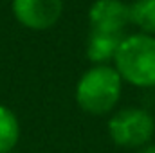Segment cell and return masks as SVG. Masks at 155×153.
Masks as SVG:
<instances>
[{
    "mask_svg": "<svg viewBox=\"0 0 155 153\" xmlns=\"http://www.w3.org/2000/svg\"><path fill=\"white\" fill-rule=\"evenodd\" d=\"M20 141V121L16 114L0 105V153H9L16 148Z\"/></svg>",
    "mask_w": 155,
    "mask_h": 153,
    "instance_id": "7",
    "label": "cell"
},
{
    "mask_svg": "<svg viewBox=\"0 0 155 153\" xmlns=\"http://www.w3.org/2000/svg\"><path fill=\"white\" fill-rule=\"evenodd\" d=\"M123 79L114 65H92L76 83L78 106L90 115H107L114 112L121 99Z\"/></svg>",
    "mask_w": 155,
    "mask_h": 153,
    "instance_id": "1",
    "label": "cell"
},
{
    "mask_svg": "<svg viewBox=\"0 0 155 153\" xmlns=\"http://www.w3.org/2000/svg\"><path fill=\"white\" fill-rule=\"evenodd\" d=\"M114 67L123 83L137 88H155V36L144 33L124 34Z\"/></svg>",
    "mask_w": 155,
    "mask_h": 153,
    "instance_id": "2",
    "label": "cell"
},
{
    "mask_svg": "<svg viewBox=\"0 0 155 153\" xmlns=\"http://www.w3.org/2000/svg\"><path fill=\"white\" fill-rule=\"evenodd\" d=\"M137 153H155V142H148V144H144L143 148H139Z\"/></svg>",
    "mask_w": 155,
    "mask_h": 153,
    "instance_id": "9",
    "label": "cell"
},
{
    "mask_svg": "<svg viewBox=\"0 0 155 153\" xmlns=\"http://www.w3.org/2000/svg\"><path fill=\"white\" fill-rule=\"evenodd\" d=\"M130 24L141 33L155 36V0H134L128 4Z\"/></svg>",
    "mask_w": 155,
    "mask_h": 153,
    "instance_id": "8",
    "label": "cell"
},
{
    "mask_svg": "<svg viewBox=\"0 0 155 153\" xmlns=\"http://www.w3.org/2000/svg\"><path fill=\"white\" fill-rule=\"evenodd\" d=\"M88 22L92 31L124 34L130 24L128 4L123 0H94L88 7Z\"/></svg>",
    "mask_w": 155,
    "mask_h": 153,
    "instance_id": "5",
    "label": "cell"
},
{
    "mask_svg": "<svg viewBox=\"0 0 155 153\" xmlns=\"http://www.w3.org/2000/svg\"><path fill=\"white\" fill-rule=\"evenodd\" d=\"M107 132L114 144L139 150L153 139L155 115L143 106H123L110 115Z\"/></svg>",
    "mask_w": 155,
    "mask_h": 153,
    "instance_id": "3",
    "label": "cell"
},
{
    "mask_svg": "<svg viewBox=\"0 0 155 153\" xmlns=\"http://www.w3.org/2000/svg\"><path fill=\"white\" fill-rule=\"evenodd\" d=\"M13 16L31 31L54 27L63 15V0H13Z\"/></svg>",
    "mask_w": 155,
    "mask_h": 153,
    "instance_id": "4",
    "label": "cell"
},
{
    "mask_svg": "<svg viewBox=\"0 0 155 153\" xmlns=\"http://www.w3.org/2000/svg\"><path fill=\"white\" fill-rule=\"evenodd\" d=\"M124 34H114V33H101V31H90L85 52L87 60L92 65H110L117 54V49Z\"/></svg>",
    "mask_w": 155,
    "mask_h": 153,
    "instance_id": "6",
    "label": "cell"
}]
</instances>
